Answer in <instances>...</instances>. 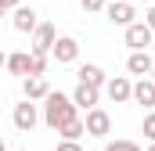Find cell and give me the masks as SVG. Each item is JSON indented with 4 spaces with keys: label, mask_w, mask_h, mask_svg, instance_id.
<instances>
[{
    "label": "cell",
    "mask_w": 155,
    "mask_h": 151,
    "mask_svg": "<svg viewBox=\"0 0 155 151\" xmlns=\"http://www.w3.org/2000/svg\"><path fill=\"white\" fill-rule=\"evenodd\" d=\"M155 69V58L148 54V50H134L130 58H126V72L130 76H141V79H148Z\"/></svg>",
    "instance_id": "cell-9"
},
{
    "label": "cell",
    "mask_w": 155,
    "mask_h": 151,
    "mask_svg": "<svg viewBox=\"0 0 155 151\" xmlns=\"http://www.w3.org/2000/svg\"><path fill=\"white\" fill-rule=\"evenodd\" d=\"M126 47H134V50H148V47H152V29H148L144 22L126 25Z\"/></svg>",
    "instance_id": "cell-10"
},
{
    "label": "cell",
    "mask_w": 155,
    "mask_h": 151,
    "mask_svg": "<svg viewBox=\"0 0 155 151\" xmlns=\"http://www.w3.org/2000/svg\"><path fill=\"white\" fill-rule=\"evenodd\" d=\"M76 79L83 83V86H94V90H105V83H108V76H105L101 65H79V69H76Z\"/></svg>",
    "instance_id": "cell-11"
},
{
    "label": "cell",
    "mask_w": 155,
    "mask_h": 151,
    "mask_svg": "<svg viewBox=\"0 0 155 151\" xmlns=\"http://www.w3.org/2000/svg\"><path fill=\"white\" fill-rule=\"evenodd\" d=\"M119 4H134V0H119Z\"/></svg>",
    "instance_id": "cell-27"
},
{
    "label": "cell",
    "mask_w": 155,
    "mask_h": 151,
    "mask_svg": "<svg viewBox=\"0 0 155 151\" xmlns=\"http://www.w3.org/2000/svg\"><path fill=\"white\" fill-rule=\"evenodd\" d=\"M4 65H7V54H4V50H0V69H4Z\"/></svg>",
    "instance_id": "cell-24"
},
{
    "label": "cell",
    "mask_w": 155,
    "mask_h": 151,
    "mask_svg": "<svg viewBox=\"0 0 155 151\" xmlns=\"http://www.w3.org/2000/svg\"><path fill=\"white\" fill-rule=\"evenodd\" d=\"M0 151H7V144H4V137H0Z\"/></svg>",
    "instance_id": "cell-25"
},
{
    "label": "cell",
    "mask_w": 155,
    "mask_h": 151,
    "mask_svg": "<svg viewBox=\"0 0 155 151\" xmlns=\"http://www.w3.org/2000/svg\"><path fill=\"white\" fill-rule=\"evenodd\" d=\"M83 130H87V137H108L112 133V115L105 108H90L87 119H83Z\"/></svg>",
    "instance_id": "cell-3"
},
{
    "label": "cell",
    "mask_w": 155,
    "mask_h": 151,
    "mask_svg": "<svg viewBox=\"0 0 155 151\" xmlns=\"http://www.w3.org/2000/svg\"><path fill=\"white\" fill-rule=\"evenodd\" d=\"M83 133H87V130H83V119H76V122H69V126H61V130H58V137H61V140H79Z\"/></svg>",
    "instance_id": "cell-16"
},
{
    "label": "cell",
    "mask_w": 155,
    "mask_h": 151,
    "mask_svg": "<svg viewBox=\"0 0 155 151\" xmlns=\"http://www.w3.org/2000/svg\"><path fill=\"white\" fill-rule=\"evenodd\" d=\"M11 76H29V50H15V54H7V65H4Z\"/></svg>",
    "instance_id": "cell-15"
},
{
    "label": "cell",
    "mask_w": 155,
    "mask_h": 151,
    "mask_svg": "<svg viewBox=\"0 0 155 151\" xmlns=\"http://www.w3.org/2000/svg\"><path fill=\"white\" fill-rule=\"evenodd\" d=\"M144 25L155 33V7H148V14H144Z\"/></svg>",
    "instance_id": "cell-22"
},
{
    "label": "cell",
    "mask_w": 155,
    "mask_h": 151,
    "mask_svg": "<svg viewBox=\"0 0 155 151\" xmlns=\"http://www.w3.org/2000/svg\"><path fill=\"white\" fill-rule=\"evenodd\" d=\"M11 25H15V33H36V25H40V14L33 11V7H15L11 11Z\"/></svg>",
    "instance_id": "cell-8"
},
{
    "label": "cell",
    "mask_w": 155,
    "mask_h": 151,
    "mask_svg": "<svg viewBox=\"0 0 155 151\" xmlns=\"http://www.w3.org/2000/svg\"><path fill=\"white\" fill-rule=\"evenodd\" d=\"M11 122H15V130H22V133H33L40 122V108L33 101H22V104H15V112H11Z\"/></svg>",
    "instance_id": "cell-2"
},
{
    "label": "cell",
    "mask_w": 155,
    "mask_h": 151,
    "mask_svg": "<svg viewBox=\"0 0 155 151\" xmlns=\"http://www.w3.org/2000/svg\"><path fill=\"white\" fill-rule=\"evenodd\" d=\"M141 130H144V137L155 144V112H148V115H144V126H141Z\"/></svg>",
    "instance_id": "cell-19"
},
{
    "label": "cell",
    "mask_w": 155,
    "mask_h": 151,
    "mask_svg": "<svg viewBox=\"0 0 155 151\" xmlns=\"http://www.w3.org/2000/svg\"><path fill=\"white\" fill-rule=\"evenodd\" d=\"M105 151H141V144H137V140L119 137V140H108V144H105Z\"/></svg>",
    "instance_id": "cell-18"
},
{
    "label": "cell",
    "mask_w": 155,
    "mask_h": 151,
    "mask_svg": "<svg viewBox=\"0 0 155 151\" xmlns=\"http://www.w3.org/2000/svg\"><path fill=\"white\" fill-rule=\"evenodd\" d=\"M0 18H4V7H0Z\"/></svg>",
    "instance_id": "cell-28"
},
{
    "label": "cell",
    "mask_w": 155,
    "mask_h": 151,
    "mask_svg": "<svg viewBox=\"0 0 155 151\" xmlns=\"http://www.w3.org/2000/svg\"><path fill=\"white\" fill-rule=\"evenodd\" d=\"M105 18L112 22V25H134V18H137V11H134V4H119V0H112V4H105Z\"/></svg>",
    "instance_id": "cell-6"
},
{
    "label": "cell",
    "mask_w": 155,
    "mask_h": 151,
    "mask_svg": "<svg viewBox=\"0 0 155 151\" xmlns=\"http://www.w3.org/2000/svg\"><path fill=\"white\" fill-rule=\"evenodd\" d=\"M51 58H54L58 65H72V61L79 58V40H76V36H58L54 50H51Z\"/></svg>",
    "instance_id": "cell-5"
},
{
    "label": "cell",
    "mask_w": 155,
    "mask_h": 151,
    "mask_svg": "<svg viewBox=\"0 0 155 151\" xmlns=\"http://www.w3.org/2000/svg\"><path fill=\"white\" fill-rule=\"evenodd\" d=\"M130 101H137L141 108H155V83H152V79H137Z\"/></svg>",
    "instance_id": "cell-14"
},
{
    "label": "cell",
    "mask_w": 155,
    "mask_h": 151,
    "mask_svg": "<svg viewBox=\"0 0 155 151\" xmlns=\"http://www.w3.org/2000/svg\"><path fill=\"white\" fill-rule=\"evenodd\" d=\"M69 97H72V104H76V108L90 112V108H97V101H101V90H94V86H83V83H76V90H72Z\"/></svg>",
    "instance_id": "cell-12"
},
{
    "label": "cell",
    "mask_w": 155,
    "mask_h": 151,
    "mask_svg": "<svg viewBox=\"0 0 155 151\" xmlns=\"http://www.w3.org/2000/svg\"><path fill=\"white\" fill-rule=\"evenodd\" d=\"M54 43H58V29H54L51 22H40L36 33H33V50H29V54H43V58H47V54L54 50Z\"/></svg>",
    "instance_id": "cell-4"
},
{
    "label": "cell",
    "mask_w": 155,
    "mask_h": 151,
    "mask_svg": "<svg viewBox=\"0 0 155 151\" xmlns=\"http://www.w3.org/2000/svg\"><path fill=\"white\" fill-rule=\"evenodd\" d=\"M43 72H47V58L43 54H29V76L33 79H43Z\"/></svg>",
    "instance_id": "cell-17"
},
{
    "label": "cell",
    "mask_w": 155,
    "mask_h": 151,
    "mask_svg": "<svg viewBox=\"0 0 155 151\" xmlns=\"http://www.w3.org/2000/svg\"><path fill=\"white\" fill-rule=\"evenodd\" d=\"M148 79H152V83H155V69H152V76H148Z\"/></svg>",
    "instance_id": "cell-26"
},
{
    "label": "cell",
    "mask_w": 155,
    "mask_h": 151,
    "mask_svg": "<svg viewBox=\"0 0 155 151\" xmlns=\"http://www.w3.org/2000/svg\"><path fill=\"white\" fill-rule=\"evenodd\" d=\"M105 94H108V101H112V104H126V101H130V94H134V83H130L126 76H112V79L105 83Z\"/></svg>",
    "instance_id": "cell-7"
},
{
    "label": "cell",
    "mask_w": 155,
    "mask_h": 151,
    "mask_svg": "<svg viewBox=\"0 0 155 151\" xmlns=\"http://www.w3.org/2000/svg\"><path fill=\"white\" fill-rule=\"evenodd\" d=\"M22 94H25V101H47L51 83H47V79H33V76H25V79H22Z\"/></svg>",
    "instance_id": "cell-13"
},
{
    "label": "cell",
    "mask_w": 155,
    "mask_h": 151,
    "mask_svg": "<svg viewBox=\"0 0 155 151\" xmlns=\"http://www.w3.org/2000/svg\"><path fill=\"white\" fill-rule=\"evenodd\" d=\"M0 7L4 11H15V7H22V0H0Z\"/></svg>",
    "instance_id": "cell-23"
},
{
    "label": "cell",
    "mask_w": 155,
    "mask_h": 151,
    "mask_svg": "<svg viewBox=\"0 0 155 151\" xmlns=\"http://www.w3.org/2000/svg\"><path fill=\"white\" fill-rule=\"evenodd\" d=\"M148 151H155V144H152V148H148Z\"/></svg>",
    "instance_id": "cell-29"
},
{
    "label": "cell",
    "mask_w": 155,
    "mask_h": 151,
    "mask_svg": "<svg viewBox=\"0 0 155 151\" xmlns=\"http://www.w3.org/2000/svg\"><path fill=\"white\" fill-rule=\"evenodd\" d=\"M58 151H83V144H79V140H61Z\"/></svg>",
    "instance_id": "cell-21"
},
{
    "label": "cell",
    "mask_w": 155,
    "mask_h": 151,
    "mask_svg": "<svg viewBox=\"0 0 155 151\" xmlns=\"http://www.w3.org/2000/svg\"><path fill=\"white\" fill-rule=\"evenodd\" d=\"M105 4H108V0H79L83 11H105Z\"/></svg>",
    "instance_id": "cell-20"
},
{
    "label": "cell",
    "mask_w": 155,
    "mask_h": 151,
    "mask_svg": "<svg viewBox=\"0 0 155 151\" xmlns=\"http://www.w3.org/2000/svg\"><path fill=\"white\" fill-rule=\"evenodd\" d=\"M79 119V108L72 104V97L69 94H61V90H51L47 94V101H43V122L58 133L61 126H69V122H76Z\"/></svg>",
    "instance_id": "cell-1"
}]
</instances>
